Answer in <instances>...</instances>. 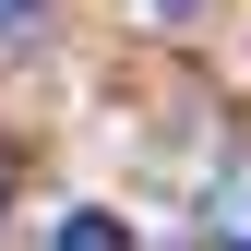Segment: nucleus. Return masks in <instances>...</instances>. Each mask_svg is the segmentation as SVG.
Wrapping results in <instances>:
<instances>
[{
    "label": "nucleus",
    "mask_w": 251,
    "mask_h": 251,
    "mask_svg": "<svg viewBox=\"0 0 251 251\" xmlns=\"http://www.w3.org/2000/svg\"><path fill=\"white\" fill-rule=\"evenodd\" d=\"M48 251H132V239H120V215L84 203V215H60V239H48Z\"/></svg>",
    "instance_id": "f257e3e1"
},
{
    "label": "nucleus",
    "mask_w": 251,
    "mask_h": 251,
    "mask_svg": "<svg viewBox=\"0 0 251 251\" xmlns=\"http://www.w3.org/2000/svg\"><path fill=\"white\" fill-rule=\"evenodd\" d=\"M24 12H36V0H0V48H12V36H24Z\"/></svg>",
    "instance_id": "f03ea898"
},
{
    "label": "nucleus",
    "mask_w": 251,
    "mask_h": 251,
    "mask_svg": "<svg viewBox=\"0 0 251 251\" xmlns=\"http://www.w3.org/2000/svg\"><path fill=\"white\" fill-rule=\"evenodd\" d=\"M155 12H203V0H155Z\"/></svg>",
    "instance_id": "7ed1b4c3"
},
{
    "label": "nucleus",
    "mask_w": 251,
    "mask_h": 251,
    "mask_svg": "<svg viewBox=\"0 0 251 251\" xmlns=\"http://www.w3.org/2000/svg\"><path fill=\"white\" fill-rule=\"evenodd\" d=\"M239 251H251V239H239Z\"/></svg>",
    "instance_id": "20e7f679"
}]
</instances>
